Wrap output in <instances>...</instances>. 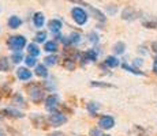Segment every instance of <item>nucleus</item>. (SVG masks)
<instances>
[{
  "mask_svg": "<svg viewBox=\"0 0 157 136\" xmlns=\"http://www.w3.org/2000/svg\"><path fill=\"white\" fill-rule=\"evenodd\" d=\"M33 22H34L36 27H43L45 23V17L43 13H36L34 17H33Z\"/></svg>",
  "mask_w": 157,
  "mask_h": 136,
  "instance_id": "obj_8",
  "label": "nucleus"
},
{
  "mask_svg": "<svg viewBox=\"0 0 157 136\" xmlns=\"http://www.w3.org/2000/svg\"><path fill=\"white\" fill-rule=\"evenodd\" d=\"M7 44L10 46V49H13L14 52H21L26 46V38L23 35H13L7 41Z\"/></svg>",
  "mask_w": 157,
  "mask_h": 136,
  "instance_id": "obj_1",
  "label": "nucleus"
},
{
  "mask_svg": "<svg viewBox=\"0 0 157 136\" xmlns=\"http://www.w3.org/2000/svg\"><path fill=\"white\" fill-rule=\"evenodd\" d=\"M28 50H29V54L33 57H37L38 54H40V49H38V46L36 44H29L28 45Z\"/></svg>",
  "mask_w": 157,
  "mask_h": 136,
  "instance_id": "obj_14",
  "label": "nucleus"
},
{
  "mask_svg": "<svg viewBox=\"0 0 157 136\" xmlns=\"http://www.w3.org/2000/svg\"><path fill=\"white\" fill-rule=\"evenodd\" d=\"M98 125H100L101 129H111L115 125V120L111 116H102L98 120Z\"/></svg>",
  "mask_w": 157,
  "mask_h": 136,
  "instance_id": "obj_6",
  "label": "nucleus"
},
{
  "mask_svg": "<svg viewBox=\"0 0 157 136\" xmlns=\"http://www.w3.org/2000/svg\"><path fill=\"white\" fill-rule=\"evenodd\" d=\"M8 68H10V65H8V60L4 59V57H2V59H0V71H7Z\"/></svg>",
  "mask_w": 157,
  "mask_h": 136,
  "instance_id": "obj_23",
  "label": "nucleus"
},
{
  "mask_svg": "<svg viewBox=\"0 0 157 136\" xmlns=\"http://www.w3.org/2000/svg\"><path fill=\"white\" fill-rule=\"evenodd\" d=\"M122 67H123V69H126V71L131 72V74H135V75H145L142 71H138V69H135L134 67H130L128 64H123Z\"/></svg>",
  "mask_w": 157,
  "mask_h": 136,
  "instance_id": "obj_20",
  "label": "nucleus"
},
{
  "mask_svg": "<svg viewBox=\"0 0 157 136\" xmlns=\"http://www.w3.org/2000/svg\"><path fill=\"white\" fill-rule=\"evenodd\" d=\"M105 65H108V67H111V68H115L119 65V60L113 56H108L107 59H105Z\"/></svg>",
  "mask_w": 157,
  "mask_h": 136,
  "instance_id": "obj_13",
  "label": "nucleus"
},
{
  "mask_svg": "<svg viewBox=\"0 0 157 136\" xmlns=\"http://www.w3.org/2000/svg\"><path fill=\"white\" fill-rule=\"evenodd\" d=\"M17 76L21 80H28V79H30V78H32V72H30L28 68L21 67V68L17 69Z\"/></svg>",
  "mask_w": 157,
  "mask_h": 136,
  "instance_id": "obj_7",
  "label": "nucleus"
},
{
  "mask_svg": "<svg viewBox=\"0 0 157 136\" xmlns=\"http://www.w3.org/2000/svg\"><path fill=\"white\" fill-rule=\"evenodd\" d=\"M144 27H146V29H155V30H157V22H144Z\"/></svg>",
  "mask_w": 157,
  "mask_h": 136,
  "instance_id": "obj_28",
  "label": "nucleus"
},
{
  "mask_svg": "<svg viewBox=\"0 0 157 136\" xmlns=\"http://www.w3.org/2000/svg\"><path fill=\"white\" fill-rule=\"evenodd\" d=\"M11 60L15 63V64H18V63H21L23 60V54L22 52H15L13 56H11Z\"/></svg>",
  "mask_w": 157,
  "mask_h": 136,
  "instance_id": "obj_22",
  "label": "nucleus"
},
{
  "mask_svg": "<svg viewBox=\"0 0 157 136\" xmlns=\"http://www.w3.org/2000/svg\"><path fill=\"white\" fill-rule=\"evenodd\" d=\"M21 25H22V20H21L19 17H17V15L10 17V19H8V26H10L11 29H18Z\"/></svg>",
  "mask_w": 157,
  "mask_h": 136,
  "instance_id": "obj_10",
  "label": "nucleus"
},
{
  "mask_svg": "<svg viewBox=\"0 0 157 136\" xmlns=\"http://www.w3.org/2000/svg\"><path fill=\"white\" fill-rule=\"evenodd\" d=\"M124 49H126L124 42H117V44H115V46H113V52L116 53V54L124 53Z\"/></svg>",
  "mask_w": 157,
  "mask_h": 136,
  "instance_id": "obj_17",
  "label": "nucleus"
},
{
  "mask_svg": "<svg viewBox=\"0 0 157 136\" xmlns=\"http://www.w3.org/2000/svg\"><path fill=\"white\" fill-rule=\"evenodd\" d=\"M57 104H59V97H57L56 94L49 95L47 99H45V108H47V110H49V112L55 110Z\"/></svg>",
  "mask_w": 157,
  "mask_h": 136,
  "instance_id": "obj_5",
  "label": "nucleus"
},
{
  "mask_svg": "<svg viewBox=\"0 0 157 136\" xmlns=\"http://www.w3.org/2000/svg\"><path fill=\"white\" fill-rule=\"evenodd\" d=\"M28 90H29V95H30V99L33 102H40L44 97V91L43 89L40 87V84H32V86H28Z\"/></svg>",
  "mask_w": 157,
  "mask_h": 136,
  "instance_id": "obj_2",
  "label": "nucleus"
},
{
  "mask_svg": "<svg viewBox=\"0 0 157 136\" xmlns=\"http://www.w3.org/2000/svg\"><path fill=\"white\" fill-rule=\"evenodd\" d=\"M71 15H72V19L81 26L85 25V23L87 22V13L83 10V8H79V7L72 8Z\"/></svg>",
  "mask_w": 157,
  "mask_h": 136,
  "instance_id": "obj_3",
  "label": "nucleus"
},
{
  "mask_svg": "<svg viewBox=\"0 0 157 136\" xmlns=\"http://www.w3.org/2000/svg\"><path fill=\"white\" fill-rule=\"evenodd\" d=\"M45 38H47V33L45 31H38L36 34V42H44Z\"/></svg>",
  "mask_w": 157,
  "mask_h": 136,
  "instance_id": "obj_25",
  "label": "nucleus"
},
{
  "mask_svg": "<svg viewBox=\"0 0 157 136\" xmlns=\"http://www.w3.org/2000/svg\"><path fill=\"white\" fill-rule=\"evenodd\" d=\"M56 61H57L56 56H47L45 57V64H48V65H55Z\"/></svg>",
  "mask_w": 157,
  "mask_h": 136,
  "instance_id": "obj_24",
  "label": "nucleus"
},
{
  "mask_svg": "<svg viewBox=\"0 0 157 136\" xmlns=\"http://www.w3.org/2000/svg\"><path fill=\"white\" fill-rule=\"evenodd\" d=\"M89 38H90V41H92V42H97L98 41V35L96 34V33H90Z\"/></svg>",
  "mask_w": 157,
  "mask_h": 136,
  "instance_id": "obj_31",
  "label": "nucleus"
},
{
  "mask_svg": "<svg viewBox=\"0 0 157 136\" xmlns=\"http://www.w3.org/2000/svg\"><path fill=\"white\" fill-rule=\"evenodd\" d=\"M82 57L86 60H90V61H94V60H97V52L96 50H87Z\"/></svg>",
  "mask_w": 157,
  "mask_h": 136,
  "instance_id": "obj_18",
  "label": "nucleus"
},
{
  "mask_svg": "<svg viewBox=\"0 0 157 136\" xmlns=\"http://www.w3.org/2000/svg\"><path fill=\"white\" fill-rule=\"evenodd\" d=\"M98 104L97 102H89V104H87V110L90 112V113L92 114H96V112L98 110Z\"/></svg>",
  "mask_w": 157,
  "mask_h": 136,
  "instance_id": "obj_21",
  "label": "nucleus"
},
{
  "mask_svg": "<svg viewBox=\"0 0 157 136\" xmlns=\"http://www.w3.org/2000/svg\"><path fill=\"white\" fill-rule=\"evenodd\" d=\"M63 67L67 68L68 71H74V68H75L74 60H72V59H66L64 61H63Z\"/></svg>",
  "mask_w": 157,
  "mask_h": 136,
  "instance_id": "obj_19",
  "label": "nucleus"
},
{
  "mask_svg": "<svg viewBox=\"0 0 157 136\" xmlns=\"http://www.w3.org/2000/svg\"><path fill=\"white\" fill-rule=\"evenodd\" d=\"M135 17H137V13L134 10H131V8H124L122 13V18L124 20H132L135 19Z\"/></svg>",
  "mask_w": 157,
  "mask_h": 136,
  "instance_id": "obj_9",
  "label": "nucleus"
},
{
  "mask_svg": "<svg viewBox=\"0 0 157 136\" xmlns=\"http://www.w3.org/2000/svg\"><path fill=\"white\" fill-rule=\"evenodd\" d=\"M102 136H109V135H102Z\"/></svg>",
  "mask_w": 157,
  "mask_h": 136,
  "instance_id": "obj_37",
  "label": "nucleus"
},
{
  "mask_svg": "<svg viewBox=\"0 0 157 136\" xmlns=\"http://www.w3.org/2000/svg\"><path fill=\"white\" fill-rule=\"evenodd\" d=\"M25 61H26V65H29V67H34V65H36V59L33 56H30V54L26 57Z\"/></svg>",
  "mask_w": 157,
  "mask_h": 136,
  "instance_id": "obj_27",
  "label": "nucleus"
},
{
  "mask_svg": "<svg viewBox=\"0 0 157 136\" xmlns=\"http://www.w3.org/2000/svg\"><path fill=\"white\" fill-rule=\"evenodd\" d=\"M92 86L96 87H112V84H108V83H100V82H92Z\"/></svg>",
  "mask_w": 157,
  "mask_h": 136,
  "instance_id": "obj_29",
  "label": "nucleus"
},
{
  "mask_svg": "<svg viewBox=\"0 0 157 136\" xmlns=\"http://www.w3.org/2000/svg\"><path fill=\"white\" fill-rule=\"evenodd\" d=\"M36 75H38V76H41V78H47L48 76L47 68H45L44 65H41V64L36 65Z\"/></svg>",
  "mask_w": 157,
  "mask_h": 136,
  "instance_id": "obj_15",
  "label": "nucleus"
},
{
  "mask_svg": "<svg viewBox=\"0 0 157 136\" xmlns=\"http://www.w3.org/2000/svg\"><path fill=\"white\" fill-rule=\"evenodd\" d=\"M67 121V117L62 113H53L49 116V123L52 127H60Z\"/></svg>",
  "mask_w": 157,
  "mask_h": 136,
  "instance_id": "obj_4",
  "label": "nucleus"
},
{
  "mask_svg": "<svg viewBox=\"0 0 157 136\" xmlns=\"http://www.w3.org/2000/svg\"><path fill=\"white\" fill-rule=\"evenodd\" d=\"M44 49L47 50V52H56L57 50V44L55 41H48V42H45V46H44Z\"/></svg>",
  "mask_w": 157,
  "mask_h": 136,
  "instance_id": "obj_16",
  "label": "nucleus"
},
{
  "mask_svg": "<svg viewBox=\"0 0 157 136\" xmlns=\"http://www.w3.org/2000/svg\"><path fill=\"white\" fill-rule=\"evenodd\" d=\"M135 64H137V65H141V64H142V60H141V59H137V61H135Z\"/></svg>",
  "mask_w": 157,
  "mask_h": 136,
  "instance_id": "obj_34",
  "label": "nucleus"
},
{
  "mask_svg": "<svg viewBox=\"0 0 157 136\" xmlns=\"http://www.w3.org/2000/svg\"><path fill=\"white\" fill-rule=\"evenodd\" d=\"M90 136H102L101 135V131L97 128H93L92 131H90Z\"/></svg>",
  "mask_w": 157,
  "mask_h": 136,
  "instance_id": "obj_30",
  "label": "nucleus"
},
{
  "mask_svg": "<svg viewBox=\"0 0 157 136\" xmlns=\"http://www.w3.org/2000/svg\"><path fill=\"white\" fill-rule=\"evenodd\" d=\"M2 95H3V94H2V90H0V99H2Z\"/></svg>",
  "mask_w": 157,
  "mask_h": 136,
  "instance_id": "obj_36",
  "label": "nucleus"
},
{
  "mask_svg": "<svg viewBox=\"0 0 157 136\" xmlns=\"http://www.w3.org/2000/svg\"><path fill=\"white\" fill-rule=\"evenodd\" d=\"M79 41H81V35L78 34V33H71V35H70V42L71 44H78Z\"/></svg>",
  "mask_w": 157,
  "mask_h": 136,
  "instance_id": "obj_26",
  "label": "nucleus"
},
{
  "mask_svg": "<svg viewBox=\"0 0 157 136\" xmlns=\"http://www.w3.org/2000/svg\"><path fill=\"white\" fill-rule=\"evenodd\" d=\"M3 113L8 117H15V119H18V117H23V114L21 113L19 110H15V109H4Z\"/></svg>",
  "mask_w": 157,
  "mask_h": 136,
  "instance_id": "obj_12",
  "label": "nucleus"
},
{
  "mask_svg": "<svg viewBox=\"0 0 157 136\" xmlns=\"http://www.w3.org/2000/svg\"><path fill=\"white\" fill-rule=\"evenodd\" d=\"M152 49H153V52L157 53V42H153L152 44Z\"/></svg>",
  "mask_w": 157,
  "mask_h": 136,
  "instance_id": "obj_33",
  "label": "nucleus"
},
{
  "mask_svg": "<svg viewBox=\"0 0 157 136\" xmlns=\"http://www.w3.org/2000/svg\"><path fill=\"white\" fill-rule=\"evenodd\" d=\"M153 72L157 74V56L155 57V60H153Z\"/></svg>",
  "mask_w": 157,
  "mask_h": 136,
  "instance_id": "obj_32",
  "label": "nucleus"
},
{
  "mask_svg": "<svg viewBox=\"0 0 157 136\" xmlns=\"http://www.w3.org/2000/svg\"><path fill=\"white\" fill-rule=\"evenodd\" d=\"M48 26H49V30L52 33H59V30L62 29V22L60 20H57V19H52L49 23H48Z\"/></svg>",
  "mask_w": 157,
  "mask_h": 136,
  "instance_id": "obj_11",
  "label": "nucleus"
},
{
  "mask_svg": "<svg viewBox=\"0 0 157 136\" xmlns=\"http://www.w3.org/2000/svg\"><path fill=\"white\" fill-rule=\"evenodd\" d=\"M0 136H4V131L3 129H0Z\"/></svg>",
  "mask_w": 157,
  "mask_h": 136,
  "instance_id": "obj_35",
  "label": "nucleus"
}]
</instances>
